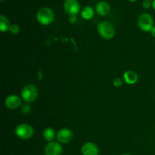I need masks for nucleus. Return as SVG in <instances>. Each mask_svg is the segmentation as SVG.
Here are the masks:
<instances>
[{
  "mask_svg": "<svg viewBox=\"0 0 155 155\" xmlns=\"http://www.w3.org/2000/svg\"><path fill=\"white\" fill-rule=\"evenodd\" d=\"M54 12L49 8H41L36 13V20L42 25H48L54 21Z\"/></svg>",
  "mask_w": 155,
  "mask_h": 155,
  "instance_id": "f257e3e1",
  "label": "nucleus"
},
{
  "mask_svg": "<svg viewBox=\"0 0 155 155\" xmlns=\"http://www.w3.org/2000/svg\"><path fill=\"white\" fill-rule=\"evenodd\" d=\"M98 32L103 39H110L114 36L115 29L110 23L107 21H103L98 24Z\"/></svg>",
  "mask_w": 155,
  "mask_h": 155,
  "instance_id": "f03ea898",
  "label": "nucleus"
},
{
  "mask_svg": "<svg viewBox=\"0 0 155 155\" xmlns=\"http://www.w3.org/2000/svg\"><path fill=\"white\" fill-rule=\"evenodd\" d=\"M38 96V90L33 84L25 86L21 92V98L25 102L30 103L34 101Z\"/></svg>",
  "mask_w": 155,
  "mask_h": 155,
  "instance_id": "7ed1b4c3",
  "label": "nucleus"
},
{
  "mask_svg": "<svg viewBox=\"0 0 155 155\" xmlns=\"http://www.w3.org/2000/svg\"><path fill=\"white\" fill-rule=\"evenodd\" d=\"M34 130L32 126L27 124H21L15 129V134L19 139L27 140L33 136Z\"/></svg>",
  "mask_w": 155,
  "mask_h": 155,
  "instance_id": "20e7f679",
  "label": "nucleus"
},
{
  "mask_svg": "<svg viewBox=\"0 0 155 155\" xmlns=\"http://www.w3.org/2000/svg\"><path fill=\"white\" fill-rule=\"evenodd\" d=\"M138 26L144 32H149L154 27V20L148 13H143L138 18Z\"/></svg>",
  "mask_w": 155,
  "mask_h": 155,
  "instance_id": "39448f33",
  "label": "nucleus"
},
{
  "mask_svg": "<svg viewBox=\"0 0 155 155\" xmlns=\"http://www.w3.org/2000/svg\"><path fill=\"white\" fill-rule=\"evenodd\" d=\"M65 12L71 15H77L80 10V5L77 0H65L64 3Z\"/></svg>",
  "mask_w": 155,
  "mask_h": 155,
  "instance_id": "423d86ee",
  "label": "nucleus"
},
{
  "mask_svg": "<svg viewBox=\"0 0 155 155\" xmlns=\"http://www.w3.org/2000/svg\"><path fill=\"white\" fill-rule=\"evenodd\" d=\"M63 151L62 146L56 142H50L45 148V155H61Z\"/></svg>",
  "mask_w": 155,
  "mask_h": 155,
  "instance_id": "0eeeda50",
  "label": "nucleus"
},
{
  "mask_svg": "<svg viewBox=\"0 0 155 155\" xmlns=\"http://www.w3.org/2000/svg\"><path fill=\"white\" fill-rule=\"evenodd\" d=\"M73 136H74V135H73L72 131L67 128L60 130L56 135L58 141L62 144H66L71 142L73 139Z\"/></svg>",
  "mask_w": 155,
  "mask_h": 155,
  "instance_id": "6e6552de",
  "label": "nucleus"
},
{
  "mask_svg": "<svg viewBox=\"0 0 155 155\" xmlns=\"http://www.w3.org/2000/svg\"><path fill=\"white\" fill-rule=\"evenodd\" d=\"M6 107L9 109H16L21 104V99L16 95H10L5 100Z\"/></svg>",
  "mask_w": 155,
  "mask_h": 155,
  "instance_id": "1a4fd4ad",
  "label": "nucleus"
},
{
  "mask_svg": "<svg viewBox=\"0 0 155 155\" xmlns=\"http://www.w3.org/2000/svg\"><path fill=\"white\" fill-rule=\"evenodd\" d=\"M83 155H98L99 150L98 146L92 142H86L82 147Z\"/></svg>",
  "mask_w": 155,
  "mask_h": 155,
  "instance_id": "9d476101",
  "label": "nucleus"
},
{
  "mask_svg": "<svg viewBox=\"0 0 155 155\" xmlns=\"http://www.w3.org/2000/svg\"><path fill=\"white\" fill-rule=\"evenodd\" d=\"M110 7L107 2L104 1H101L97 3L95 6V11L101 16H105L110 12Z\"/></svg>",
  "mask_w": 155,
  "mask_h": 155,
  "instance_id": "9b49d317",
  "label": "nucleus"
},
{
  "mask_svg": "<svg viewBox=\"0 0 155 155\" xmlns=\"http://www.w3.org/2000/svg\"><path fill=\"white\" fill-rule=\"evenodd\" d=\"M124 79L127 84L133 85L137 83L139 77H138V74L134 71H126L124 74Z\"/></svg>",
  "mask_w": 155,
  "mask_h": 155,
  "instance_id": "f8f14e48",
  "label": "nucleus"
},
{
  "mask_svg": "<svg viewBox=\"0 0 155 155\" xmlns=\"http://www.w3.org/2000/svg\"><path fill=\"white\" fill-rule=\"evenodd\" d=\"M94 10L90 6H86L81 12V16L85 20H90L94 16Z\"/></svg>",
  "mask_w": 155,
  "mask_h": 155,
  "instance_id": "ddd939ff",
  "label": "nucleus"
},
{
  "mask_svg": "<svg viewBox=\"0 0 155 155\" xmlns=\"http://www.w3.org/2000/svg\"><path fill=\"white\" fill-rule=\"evenodd\" d=\"M43 137L48 142H53L55 137V132L51 127H47L43 131Z\"/></svg>",
  "mask_w": 155,
  "mask_h": 155,
  "instance_id": "4468645a",
  "label": "nucleus"
},
{
  "mask_svg": "<svg viewBox=\"0 0 155 155\" xmlns=\"http://www.w3.org/2000/svg\"><path fill=\"white\" fill-rule=\"evenodd\" d=\"M10 25L11 24L8 19L4 15H0V30L1 32L4 33V32L8 31L9 30Z\"/></svg>",
  "mask_w": 155,
  "mask_h": 155,
  "instance_id": "2eb2a0df",
  "label": "nucleus"
},
{
  "mask_svg": "<svg viewBox=\"0 0 155 155\" xmlns=\"http://www.w3.org/2000/svg\"><path fill=\"white\" fill-rule=\"evenodd\" d=\"M9 31L12 34H17V33H19L20 31V27H18L17 24H11L10 27H9Z\"/></svg>",
  "mask_w": 155,
  "mask_h": 155,
  "instance_id": "dca6fc26",
  "label": "nucleus"
},
{
  "mask_svg": "<svg viewBox=\"0 0 155 155\" xmlns=\"http://www.w3.org/2000/svg\"><path fill=\"white\" fill-rule=\"evenodd\" d=\"M30 110H31V107L28 104H24V105L22 106V108H21V111H22L23 114H28L30 111Z\"/></svg>",
  "mask_w": 155,
  "mask_h": 155,
  "instance_id": "f3484780",
  "label": "nucleus"
},
{
  "mask_svg": "<svg viewBox=\"0 0 155 155\" xmlns=\"http://www.w3.org/2000/svg\"><path fill=\"white\" fill-rule=\"evenodd\" d=\"M114 86H116V87H120L123 85V80L120 78H116L113 82Z\"/></svg>",
  "mask_w": 155,
  "mask_h": 155,
  "instance_id": "a211bd4d",
  "label": "nucleus"
},
{
  "mask_svg": "<svg viewBox=\"0 0 155 155\" xmlns=\"http://www.w3.org/2000/svg\"><path fill=\"white\" fill-rule=\"evenodd\" d=\"M151 5H152V3H151L150 0H144V2H142V6L145 9H148Z\"/></svg>",
  "mask_w": 155,
  "mask_h": 155,
  "instance_id": "6ab92c4d",
  "label": "nucleus"
},
{
  "mask_svg": "<svg viewBox=\"0 0 155 155\" xmlns=\"http://www.w3.org/2000/svg\"><path fill=\"white\" fill-rule=\"evenodd\" d=\"M69 21L71 24H75L77 22V16L76 15H71L69 18Z\"/></svg>",
  "mask_w": 155,
  "mask_h": 155,
  "instance_id": "aec40b11",
  "label": "nucleus"
},
{
  "mask_svg": "<svg viewBox=\"0 0 155 155\" xmlns=\"http://www.w3.org/2000/svg\"><path fill=\"white\" fill-rule=\"evenodd\" d=\"M151 35H152V36L155 38V27H153L152 30H151Z\"/></svg>",
  "mask_w": 155,
  "mask_h": 155,
  "instance_id": "412c9836",
  "label": "nucleus"
},
{
  "mask_svg": "<svg viewBox=\"0 0 155 155\" xmlns=\"http://www.w3.org/2000/svg\"><path fill=\"white\" fill-rule=\"evenodd\" d=\"M152 8H154V10H155V0H154V1L152 2Z\"/></svg>",
  "mask_w": 155,
  "mask_h": 155,
  "instance_id": "4be33fe9",
  "label": "nucleus"
},
{
  "mask_svg": "<svg viewBox=\"0 0 155 155\" xmlns=\"http://www.w3.org/2000/svg\"><path fill=\"white\" fill-rule=\"evenodd\" d=\"M130 2H136V0H130Z\"/></svg>",
  "mask_w": 155,
  "mask_h": 155,
  "instance_id": "5701e85b",
  "label": "nucleus"
},
{
  "mask_svg": "<svg viewBox=\"0 0 155 155\" xmlns=\"http://www.w3.org/2000/svg\"><path fill=\"white\" fill-rule=\"evenodd\" d=\"M122 155H130V154H122Z\"/></svg>",
  "mask_w": 155,
  "mask_h": 155,
  "instance_id": "b1692460",
  "label": "nucleus"
},
{
  "mask_svg": "<svg viewBox=\"0 0 155 155\" xmlns=\"http://www.w3.org/2000/svg\"><path fill=\"white\" fill-rule=\"evenodd\" d=\"M1 1H4V0H1Z\"/></svg>",
  "mask_w": 155,
  "mask_h": 155,
  "instance_id": "393cba45",
  "label": "nucleus"
},
{
  "mask_svg": "<svg viewBox=\"0 0 155 155\" xmlns=\"http://www.w3.org/2000/svg\"><path fill=\"white\" fill-rule=\"evenodd\" d=\"M150 1H151V0H150Z\"/></svg>",
  "mask_w": 155,
  "mask_h": 155,
  "instance_id": "a878e982",
  "label": "nucleus"
}]
</instances>
